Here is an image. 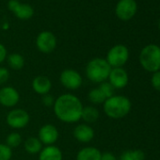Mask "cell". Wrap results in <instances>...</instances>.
<instances>
[{"label":"cell","mask_w":160,"mask_h":160,"mask_svg":"<svg viewBox=\"0 0 160 160\" xmlns=\"http://www.w3.org/2000/svg\"><path fill=\"white\" fill-rule=\"evenodd\" d=\"M53 109L60 122L74 123L81 120L83 105L77 96L72 93H64L56 98Z\"/></svg>","instance_id":"6da1fadb"},{"label":"cell","mask_w":160,"mask_h":160,"mask_svg":"<svg viewBox=\"0 0 160 160\" xmlns=\"http://www.w3.org/2000/svg\"><path fill=\"white\" fill-rule=\"evenodd\" d=\"M105 114L111 119H122L131 110L130 100L123 95H113L103 104Z\"/></svg>","instance_id":"7a4b0ae2"},{"label":"cell","mask_w":160,"mask_h":160,"mask_svg":"<svg viewBox=\"0 0 160 160\" xmlns=\"http://www.w3.org/2000/svg\"><path fill=\"white\" fill-rule=\"evenodd\" d=\"M111 69L106 58H95L87 63L85 72L90 81L100 84L108 80Z\"/></svg>","instance_id":"3957f363"},{"label":"cell","mask_w":160,"mask_h":160,"mask_svg":"<svg viewBox=\"0 0 160 160\" xmlns=\"http://www.w3.org/2000/svg\"><path fill=\"white\" fill-rule=\"evenodd\" d=\"M139 62L142 68L148 72L160 71V47L156 44L146 45L139 54Z\"/></svg>","instance_id":"277c9868"},{"label":"cell","mask_w":160,"mask_h":160,"mask_svg":"<svg viewBox=\"0 0 160 160\" xmlns=\"http://www.w3.org/2000/svg\"><path fill=\"white\" fill-rule=\"evenodd\" d=\"M128 58V48L123 44H117L108 50L106 60L111 68H122L127 62Z\"/></svg>","instance_id":"5b68a950"},{"label":"cell","mask_w":160,"mask_h":160,"mask_svg":"<svg viewBox=\"0 0 160 160\" xmlns=\"http://www.w3.org/2000/svg\"><path fill=\"white\" fill-rule=\"evenodd\" d=\"M59 82L67 90L75 91L82 86L83 78L76 70L74 69H64L59 74Z\"/></svg>","instance_id":"8992f818"},{"label":"cell","mask_w":160,"mask_h":160,"mask_svg":"<svg viewBox=\"0 0 160 160\" xmlns=\"http://www.w3.org/2000/svg\"><path fill=\"white\" fill-rule=\"evenodd\" d=\"M30 121V116L28 111L23 108H14L12 109L7 117V124L13 129H22L25 128Z\"/></svg>","instance_id":"52a82bcc"},{"label":"cell","mask_w":160,"mask_h":160,"mask_svg":"<svg viewBox=\"0 0 160 160\" xmlns=\"http://www.w3.org/2000/svg\"><path fill=\"white\" fill-rule=\"evenodd\" d=\"M57 38L55 34L51 31L44 30L38 34L36 38V47L43 54L52 53L57 47Z\"/></svg>","instance_id":"ba28073f"},{"label":"cell","mask_w":160,"mask_h":160,"mask_svg":"<svg viewBox=\"0 0 160 160\" xmlns=\"http://www.w3.org/2000/svg\"><path fill=\"white\" fill-rule=\"evenodd\" d=\"M138 10L135 0H120L115 8L117 17L122 21H129L132 19Z\"/></svg>","instance_id":"9c48e42d"},{"label":"cell","mask_w":160,"mask_h":160,"mask_svg":"<svg viewBox=\"0 0 160 160\" xmlns=\"http://www.w3.org/2000/svg\"><path fill=\"white\" fill-rule=\"evenodd\" d=\"M8 8L20 20H28L34 14V10L29 4L21 3L19 0H10Z\"/></svg>","instance_id":"30bf717a"},{"label":"cell","mask_w":160,"mask_h":160,"mask_svg":"<svg viewBox=\"0 0 160 160\" xmlns=\"http://www.w3.org/2000/svg\"><path fill=\"white\" fill-rule=\"evenodd\" d=\"M20 101V93L11 86H4L0 89V105L4 108H13Z\"/></svg>","instance_id":"8fae6325"},{"label":"cell","mask_w":160,"mask_h":160,"mask_svg":"<svg viewBox=\"0 0 160 160\" xmlns=\"http://www.w3.org/2000/svg\"><path fill=\"white\" fill-rule=\"evenodd\" d=\"M59 137V133L58 128L51 123H46L42 125L38 132V138L42 143V145H54Z\"/></svg>","instance_id":"7c38bea8"},{"label":"cell","mask_w":160,"mask_h":160,"mask_svg":"<svg viewBox=\"0 0 160 160\" xmlns=\"http://www.w3.org/2000/svg\"><path fill=\"white\" fill-rule=\"evenodd\" d=\"M108 82L116 90L123 89L127 86L129 81V76L127 72L122 68H112L108 75Z\"/></svg>","instance_id":"4fadbf2b"},{"label":"cell","mask_w":160,"mask_h":160,"mask_svg":"<svg viewBox=\"0 0 160 160\" xmlns=\"http://www.w3.org/2000/svg\"><path fill=\"white\" fill-rule=\"evenodd\" d=\"M72 136L79 142L89 143L94 138V130L91 125L87 123H80L74 127Z\"/></svg>","instance_id":"5bb4252c"},{"label":"cell","mask_w":160,"mask_h":160,"mask_svg":"<svg viewBox=\"0 0 160 160\" xmlns=\"http://www.w3.org/2000/svg\"><path fill=\"white\" fill-rule=\"evenodd\" d=\"M32 89L33 91L39 95H45L48 94L52 89V82L51 80L44 75H38L32 80Z\"/></svg>","instance_id":"9a60e30c"},{"label":"cell","mask_w":160,"mask_h":160,"mask_svg":"<svg viewBox=\"0 0 160 160\" xmlns=\"http://www.w3.org/2000/svg\"><path fill=\"white\" fill-rule=\"evenodd\" d=\"M61 150L55 145H48L39 152V160H62Z\"/></svg>","instance_id":"2e32d148"},{"label":"cell","mask_w":160,"mask_h":160,"mask_svg":"<svg viewBox=\"0 0 160 160\" xmlns=\"http://www.w3.org/2000/svg\"><path fill=\"white\" fill-rule=\"evenodd\" d=\"M102 152L99 149L92 146H87L80 149L76 154V160H100Z\"/></svg>","instance_id":"e0dca14e"},{"label":"cell","mask_w":160,"mask_h":160,"mask_svg":"<svg viewBox=\"0 0 160 160\" xmlns=\"http://www.w3.org/2000/svg\"><path fill=\"white\" fill-rule=\"evenodd\" d=\"M100 117L99 110L92 106H86L83 107L82 114H81V120L85 122V123L90 124L95 122Z\"/></svg>","instance_id":"ac0fdd59"},{"label":"cell","mask_w":160,"mask_h":160,"mask_svg":"<svg viewBox=\"0 0 160 160\" xmlns=\"http://www.w3.org/2000/svg\"><path fill=\"white\" fill-rule=\"evenodd\" d=\"M25 150L29 154H37L42 149V143L37 137H29L24 143Z\"/></svg>","instance_id":"d6986e66"},{"label":"cell","mask_w":160,"mask_h":160,"mask_svg":"<svg viewBox=\"0 0 160 160\" xmlns=\"http://www.w3.org/2000/svg\"><path fill=\"white\" fill-rule=\"evenodd\" d=\"M7 62L11 69L20 71L25 66V58L19 53H12L7 57Z\"/></svg>","instance_id":"ffe728a7"},{"label":"cell","mask_w":160,"mask_h":160,"mask_svg":"<svg viewBox=\"0 0 160 160\" xmlns=\"http://www.w3.org/2000/svg\"><path fill=\"white\" fill-rule=\"evenodd\" d=\"M88 99L93 105H101V104H104L105 101L107 100V98L105 97V95L102 93V92L98 88H94V89H92V90H91L89 92V93H88Z\"/></svg>","instance_id":"44dd1931"},{"label":"cell","mask_w":160,"mask_h":160,"mask_svg":"<svg viewBox=\"0 0 160 160\" xmlns=\"http://www.w3.org/2000/svg\"><path fill=\"white\" fill-rule=\"evenodd\" d=\"M145 154L141 150H127L124 151L120 160H144Z\"/></svg>","instance_id":"7402d4cb"},{"label":"cell","mask_w":160,"mask_h":160,"mask_svg":"<svg viewBox=\"0 0 160 160\" xmlns=\"http://www.w3.org/2000/svg\"><path fill=\"white\" fill-rule=\"evenodd\" d=\"M22 141H23V138H22L21 134H19L18 132H12L7 136L5 144L12 149V148L19 147Z\"/></svg>","instance_id":"603a6c76"},{"label":"cell","mask_w":160,"mask_h":160,"mask_svg":"<svg viewBox=\"0 0 160 160\" xmlns=\"http://www.w3.org/2000/svg\"><path fill=\"white\" fill-rule=\"evenodd\" d=\"M101 92L102 93L105 95V97L108 99V98H110L111 96L114 95V91L115 89L112 87V85L108 82V81H105V82H102L99 84V86L97 87Z\"/></svg>","instance_id":"cb8c5ba5"},{"label":"cell","mask_w":160,"mask_h":160,"mask_svg":"<svg viewBox=\"0 0 160 160\" xmlns=\"http://www.w3.org/2000/svg\"><path fill=\"white\" fill-rule=\"evenodd\" d=\"M12 156V149L5 143H0V160H11Z\"/></svg>","instance_id":"d4e9b609"},{"label":"cell","mask_w":160,"mask_h":160,"mask_svg":"<svg viewBox=\"0 0 160 160\" xmlns=\"http://www.w3.org/2000/svg\"><path fill=\"white\" fill-rule=\"evenodd\" d=\"M10 71L6 67H0V86L5 85L10 79Z\"/></svg>","instance_id":"484cf974"},{"label":"cell","mask_w":160,"mask_h":160,"mask_svg":"<svg viewBox=\"0 0 160 160\" xmlns=\"http://www.w3.org/2000/svg\"><path fill=\"white\" fill-rule=\"evenodd\" d=\"M151 84L155 91L160 92V71L152 72L151 78Z\"/></svg>","instance_id":"4316f807"},{"label":"cell","mask_w":160,"mask_h":160,"mask_svg":"<svg viewBox=\"0 0 160 160\" xmlns=\"http://www.w3.org/2000/svg\"><path fill=\"white\" fill-rule=\"evenodd\" d=\"M55 100H56V98L49 93L42 95V103L46 108H53V106L55 104Z\"/></svg>","instance_id":"83f0119b"},{"label":"cell","mask_w":160,"mask_h":160,"mask_svg":"<svg viewBox=\"0 0 160 160\" xmlns=\"http://www.w3.org/2000/svg\"><path fill=\"white\" fill-rule=\"evenodd\" d=\"M7 57H8L7 48L5 47L4 44H2L1 42H0V64L7 59Z\"/></svg>","instance_id":"f1b7e54d"},{"label":"cell","mask_w":160,"mask_h":160,"mask_svg":"<svg viewBox=\"0 0 160 160\" xmlns=\"http://www.w3.org/2000/svg\"><path fill=\"white\" fill-rule=\"evenodd\" d=\"M100 160H117V158L113 153H111L109 152H107L102 153Z\"/></svg>","instance_id":"f546056e"},{"label":"cell","mask_w":160,"mask_h":160,"mask_svg":"<svg viewBox=\"0 0 160 160\" xmlns=\"http://www.w3.org/2000/svg\"><path fill=\"white\" fill-rule=\"evenodd\" d=\"M158 28H159V29H160V20H159V22H158Z\"/></svg>","instance_id":"4dcf8cb0"}]
</instances>
